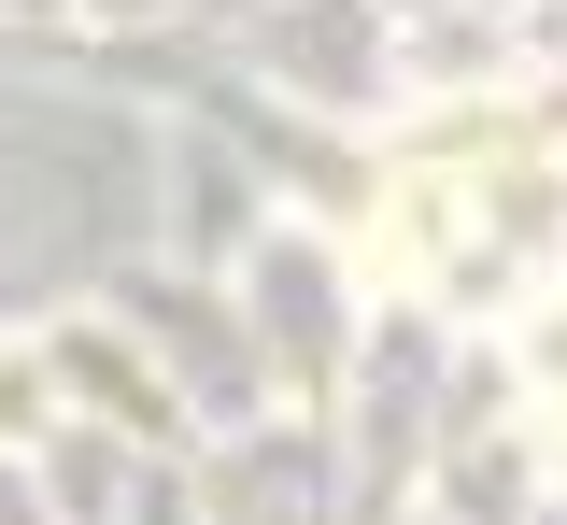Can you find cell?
<instances>
[{"label": "cell", "mask_w": 567, "mask_h": 525, "mask_svg": "<svg viewBox=\"0 0 567 525\" xmlns=\"http://www.w3.org/2000/svg\"><path fill=\"white\" fill-rule=\"evenodd\" d=\"M554 227H567L554 171H483V185L425 171V185H398V214H383V270L398 285H483V270L554 256Z\"/></svg>", "instance_id": "1"}, {"label": "cell", "mask_w": 567, "mask_h": 525, "mask_svg": "<svg viewBox=\"0 0 567 525\" xmlns=\"http://www.w3.org/2000/svg\"><path fill=\"white\" fill-rule=\"evenodd\" d=\"M525 370L554 383V412H567V312H539V327H525Z\"/></svg>", "instance_id": "2"}, {"label": "cell", "mask_w": 567, "mask_h": 525, "mask_svg": "<svg viewBox=\"0 0 567 525\" xmlns=\"http://www.w3.org/2000/svg\"><path fill=\"white\" fill-rule=\"evenodd\" d=\"M29 412H43V383H29V370H0V441H14Z\"/></svg>", "instance_id": "3"}]
</instances>
